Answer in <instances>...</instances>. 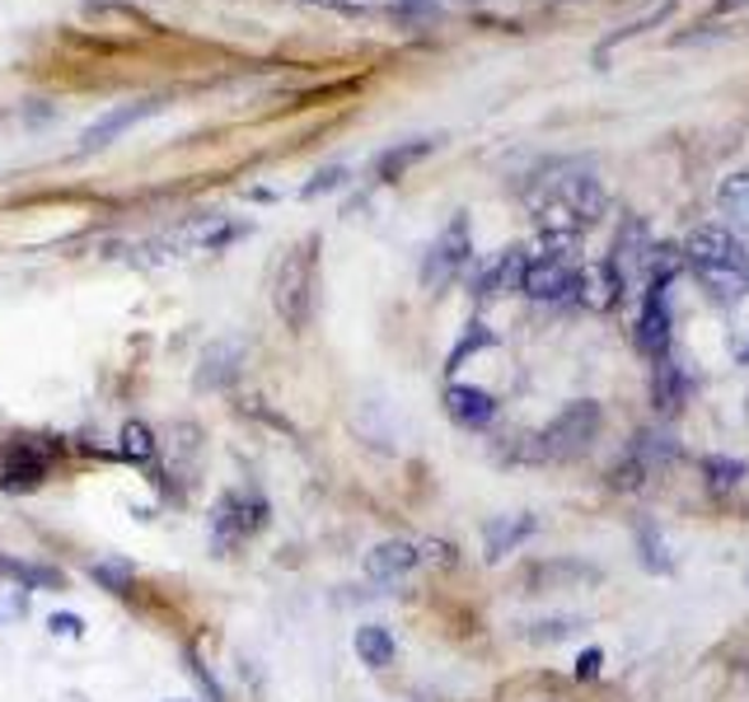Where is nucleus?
<instances>
[{
    "mask_svg": "<svg viewBox=\"0 0 749 702\" xmlns=\"http://www.w3.org/2000/svg\"><path fill=\"white\" fill-rule=\"evenodd\" d=\"M619 296H623V281H619V272L609 267V263H586L577 272V281H571V300H577L581 309H590V315L614 309Z\"/></svg>",
    "mask_w": 749,
    "mask_h": 702,
    "instance_id": "nucleus-11",
    "label": "nucleus"
},
{
    "mask_svg": "<svg viewBox=\"0 0 749 702\" xmlns=\"http://www.w3.org/2000/svg\"><path fill=\"white\" fill-rule=\"evenodd\" d=\"M646 478H652V468H646L633 450L609 468V487H614V492H637V487H646Z\"/></svg>",
    "mask_w": 749,
    "mask_h": 702,
    "instance_id": "nucleus-27",
    "label": "nucleus"
},
{
    "mask_svg": "<svg viewBox=\"0 0 749 702\" xmlns=\"http://www.w3.org/2000/svg\"><path fill=\"white\" fill-rule=\"evenodd\" d=\"M29 609V585H0V623L24 618Z\"/></svg>",
    "mask_w": 749,
    "mask_h": 702,
    "instance_id": "nucleus-31",
    "label": "nucleus"
},
{
    "mask_svg": "<svg viewBox=\"0 0 749 702\" xmlns=\"http://www.w3.org/2000/svg\"><path fill=\"white\" fill-rule=\"evenodd\" d=\"M627 450H633L646 468H652V474H656V468L661 464H669V459H675L679 455V445L675 440H669L665 432H656V426H642V432L633 436V445H627Z\"/></svg>",
    "mask_w": 749,
    "mask_h": 702,
    "instance_id": "nucleus-24",
    "label": "nucleus"
},
{
    "mask_svg": "<svg viewBox=\"0 0 749 702\" xmlns=\"http://www.w3.org/2000/svg\"><path fill=\"white\" fill-rule=\"evenodd\" d=\"M445 413L455 426H464V432H487L492 417H497V398L478 384H450L445 389Z\"/></svg>",
    "mask_w": 749,
    "mask_h": 702,
    "instance_id": "nucleus-13",
    "label": "nucleus"
},
{
    "mask_svg": "<svg viewBox=\"0 0 749 702\" xmlns=\"http://www.w3.org/2000/svg\"><path fill=\"white\" fill-rule=\"evenodd\" d=\"M539 530V520L529 515V511H520V515H497V520H487L483 524V553H487V562H502L506 553H516L520 543Z\"/></svg>",
    "mask_w": 749,
    "mask_h": 702,
    "instance_id": "nucleus-16",
    "label": "nucleus"
},
{
    "mask_svg": "<svg viewBox=\"0 0 749 702\" xmlns=\"http://www.w3.org/2000/svg\"><path fill=\"white\" fill-rule=\"evenodd\" d=\"M745 422H749V398H745Z\"/></svg>",
    "mask_w": 749,
    "mask_h": 702,
    "instance_id": "nucleus-39",
    "label": "nucleus"
},
{
    "mask_svg": "<svg viewBox=\"0 0 749 702\" xmlns=\"http://www.w3.org/2000/svg\"><path fill=\"white\" fill-rule=\"evenodd\" d=\"M418 553H422V562H441V567H450V543H418Z\"/></svg>",
    "mask_w": 749,
    "mask_h": 702,
    "instance_id": "nucleus-35",
    "label": "nucleus"
},
{
    "mask_svg": "<svg viewBox=\"0 0 749 702\" xmlns=\"http://www.w3.org/2000/svg\"><path fill=\"white\" fill-rule=\"evenodd\" d=\"M525 267H529V253H525L520 244L502 248L497 258L483 263V272L473 277V296H478V300H502V296H510V290H520Z\"/></svg>",
    "mask_w": 749,
    "mask_h": 702,
    "instance_id": "nucleus-10",
    "label": "nucleus"
},
{
    "mask_svg": "<svg viewBox=\"0 0 749 702\" xmlns=\"http://www.w3.org/2000/svg\"><path fill=\"white\" fill-rule=\"evenodd\" d=\"M558 581H600V567H586V562H539L535 572H529V585H558Z\"/></svg>",
    "mask_w": 749,
    "mask_h": 702,
    "instance_id": "nucleus-25",
    "label": "nucleus"
},
{
    "mask_svg": "<svg viewBox=\"0 0 749 702\" xmlns=\"http://www.w3.org/2000/svg\"><path fill=\"white\" fill-rule=\"evenodd\" d=\"M684 267H688L684 244H652V253H646V267H642V277H646V286L669 290Z\"/></svg>",
    "mask_w": 749,
    "mask_h": 702,
    "instance_id": "nucleus-19",
    "label": "nucleus"
},
{
    "mask_svg": "<svg viewBox=\"0 0 749 702\" xmlns=\"http://www.w3.org/2000/svg\"><path fill=\"white\" fill-rule=\"evenodd\" d=\"M48 468H52V459L38 450V445L19 440L0 455V487H6V492H29V487H38L48 478Z\"/></svg>",
    "mask_w": 749,
    "mask_h": 702,
    "instance_id": "nucleus-14",
    "label": "nucleus"
},
{
    "mask_svg": "<svg viewBox=\"0 0 749 702\" xmlns=\"http://www.w3.org/2000/svg\"><path fill=\"white\" fill-rule=\"evenodd\" d=\"M600 660H604L600 651H586V656L577 660V679H595V674H600Z\"/></svg>",
    "mask_w": 749,
    "mask_h": 702,
    "instance_id": "nucleus-36",
    "label": "nucleus"
},
{
    "mask_svg": "<svg viewBox=\"0 0 749 702\" xmlns=\"http://www.w3.org/2000/svg\"><path fill=\"white\" fill-rule=\"evenodd\" d=\"M357 656L370 670H389L393 656H399V641H393V632L380 628V623H366V628H357Z\"/></svg>",
    "mask_w": 749,
    "mask_h": 702,
    "instance_id": "nucleus-20",
    "label": "nucleus"
},
{
    "mask_svg": "<svg viewBox=\"0 0 749 702\" xmlns=\"http://www.w3.org/2000/svg\"><path fill=\"white\" fill-rule=\"evenodd\" d=\"M669 328H675V315H669V290L661 286H646L642 296V315H637V328H633V342L646 361H665L669 357Z\"/></svg>",
    "mask_w": 749,
    "mask_h": 702,
    "instance_id": "nucleus-7",
    "label": "nucleus"
},
{
    "mask_svg": "<svg viewBox=\"0 0 749 702\" xmlns=\"http://www.w3.org/2000/svg\"><path fill=\"white\" fill-rule=\"evenodd\" d=\"M347 183V169L342 164H328V169H319L314 173V179L300 188V198L309 202V198H324V192H333V188H342Z\"/></svg>",
    "mask_w": 749,
    "mask_h": 702,
    "instance_id": "nucleus-30",
    "label": "nucleus"
},
{
    "mask_svg": "<svg viewBox=\"0 0 749 702\" xmlns=\"http://www.w3.org/2000/svg\"><path fill=\"white\" fill-rule=\"evenodd\" d=\"M48 628H52L56 637H81V632H85V623L75 618V614H52V618H48Z\"/></svg>",
    "mask_w": 749,
    "mask_h": 702,
    "instance_id": "nucleus-34",
    "label": "nucleus"
},
{
    "mask_svg": "<svg viewBox=\"0 0 749 702\" xmlns=\"http://www.w3.org/2000/svg\"><path fill=\"white\" fill-rule=\"evenodd\" d=\"M571 281H577V272L567 267V258L558 248H548V253H539V258H529L520 290L529 300H539V305H558V300L571 296Z\"/></svg>",
    "mask_w": 749,
    "mask_h": 702,
    "instance_id": "nucleus-9",
    "label": "nucleus"
},
{
    "mask_svg": "<svg viewBox=\"0 0 749 702\" xmlns=\"http://www.w3.org/2000/svg\"><path fill=\"white\" fill-rule=\"evenodd\" d=\"M717 211L726 216V230L731 234H749V173H731L717 188Z\"/></svg>",
    "mask_w": 749,
    "mask_h": 702,
    "instance_id": "nucleus-18",
    "label": "nucleus"
},
{
    "mask_svg": "<svg viewBox=\"0 0 749 702\" xmlns=\"http://www.w3.org/2000/svg\"><path fill=\"white\" fill-rule=\"evenodd\" d=\"M688 403V375L675 361H656V375H652V407L661 417H679Z\"/></svg>",
    "mask_w": 749,
    "mask_h": 702,
    "instance_id": "nucleus-17",
    "label": "nucleus"
},
{
    "mask_svg": "<svg viewBox=\"0 0 749 702\" xmlns=\"http://www.w3.org/2000/svg\"><path fill=\"white\" fill-rule=\"evenodd\" d=\"M646 253H652V240H646V225L637 221V216H627L623 221V230L614 234V253H609V267L619 272V281H623V290L637 281V272L646 267Z\"/></svg>",
    "mask_w": 749,
    "mask_h": 702,
    "instance_id": "nucleus-15",
    "label": "nucleus"
},
{
    "mask_svg": "<svg viewBox=\"0 0 749 702\" xmlns=\"http://www.w3.org/2000/svg\"><path fill=\"white\" fill-rule=\"evenodd\" d=\"M684 258H688V272H694L717 300H740L745 296L749 258H745L740 240L726 225H698L684 240Z\"/></svg>",
    "mask_w": 749,
    "mask_h": 702,
    "instance_id": "nucleus-2",
    "label": "nucleus"
},
{
    "mask_svg": "<svg viewBox=\"0 0 749 702\" xmlns=\"http://www.w3.org/2000/svg\"><path fill=\"white\" fill-rule=\"evenodd\" d=\"M94 576L104 581V585H113V591H123V585L131 581V567H127V562H98Z\"/></svg>",
    "mask_w": 749,
    "mask_h": 702,
    "instance_id": "nucleus-33",
    "label": "nucleus"
},
{
    "mask_svg": "<svg viewBox=\"0 0 749 702\" xmlns=\"http://www.w3.org/2000/svg\"><path fill=\"white\" fill-rule=\"evenodd\" d=\"M267 524V501L259 492H225L211 511V530H215V549H234V543L253 539Z\"/></svg>",
    "mask_w": 749,
    "mask_h": 702,
    "instance_id": "nucleus-6",
    "label": "nucleus"
},
{
    "mask_svg": "<svg viewBox=\"0 0 749 702\" xmlns=\"http://www.w3.org/2000/svg\"><path fill=\"white\" fill-rule=\"evenodd\" d=\"M0 576H14V562H10V557H0Z\"/></svg>",
    "mask_w": 749,
    "mask_h": 702,
    "instance_id": "nucleus-37",
    "label": "nucleus"
},
{
    "mask_svg": "<svg viewBox=\"0 0 749 702\" xmlns=\"http://www.w3.org/2000/svg\"><path fill=\"white\" fill-rule=\"evenodd\" d=\"M703 478H707V487H713L717 497H726L731 487L745 478V464L740 459H717V455H707L703 459Z\"/></svg>",
    "mask_w": 749,
    "mask_h": 702,
    "instance_id": "nucleus-26",
    "label": "nucleus"
},
{
    "mask_svg": "<svg viewBox=\"0 0 749 702\" xmlns=\"http://www.w3.org/2000/svg\"><path fill=\"white\" fill-rule=\"evenodd\" d=\"M581 632V618H539V623H529V641H548V647H553V641H567V637H577Z\"/></svg>",
    "mask_w": 749,
    "mask_h": 702,
    "instance_id": "nucleus-28",
    "label": "nucleus"
},
{
    "mask_svg": "<svg viewBox=\"0 0 749 702\" xmlns=\"http://www.w3.org/2000/svg\"><path fill=\"white\" fill-rule=\"evenodd\" d=\"M600 426H604V407H600L595 398H577V403H567L562 413L544 426L548 464H553V459H577V455H586L590 445H595Z\"/></svg>",
    "mask_w": 749,
    "mask_h": 702,
    "instance_id": "nucleus-4",
    "label": "nucleus"
},
{
    "mask_svg": "<svg viewBox=\"0 0 749 702\" xmlns=\"http://www.w3.org/2000/svg\"><path fill=\"white\" fill-rule=\"evenodd\" d=\"M14 576L33 591H66V576L56 567H38V562H14Z\"/></svg>",
    "mask_w": 749,
    "mask_h": 702,
    "instance_id": "nucleus-29",
    "label": "nucleus"
},
{
    "mask_svg": "<svg viewBox=\"0 0 749 702\" xmlns=\"http://www.w3.org/2000/svg\"><path fill=\"white\" fill-rule=\"evenodd\" d=\"M422 562V553H418V543L412 539H384V543H374V549L366 553V576L374 581V585H399L412 567Z\"/></svg>",
    "mask_w": 749,
    "mask_h": 702,
    "instance_id": "nucleus-12",
    "label": "nucleus"
},
{
    "mask_svg": "<svg viewBox=\"0 0 749 702\" xmlns=\"http://www.w3.org/2000/svg\"><path fill=\"white\" fill-rule=\"evenodd\" d=\"M431 150H436V141H426V136H418V141H403V146H393V150H384L380 160H374V173H380L384 183H399L403 173L418 160H426Z\"/></svg>",
    "mask_w": 749,
    "mask_h": 702,
    "instance_id": "nucleus-21",
    "label": "nucleus"
},
{
    "mask_svg": "<svg viewBox=\"0 0 749 702\" xmlns=\"http://www.w3.org/2000/svg\"><path fill=\"white\" fill-rule=\"evenodd\" d=\"M740 361H749V342H745V347H740Z\"/></svg>",
    "mask_w": 749,
    "mask_h": 702,
    "instance_id": "nucleus-38",
    "label": "nucleus"
},
{
    "mask_svg": "<svg viewBox=\"0 0 749 702\" xmlns=\"http://www.w3.org/2000/svg\"><path fill=\"white\" fill-rule=\"evenodd\" d=\"M473 258V234H468V221L455 216L441 234H436V244L426 248V258H422V286L426 290H445L450 281H460V272L468 267Z\"/></svg>",
    "mask_w": 749,
    "mask_h": 702,
    "instance_id": "nucleus-5",
    "label": "nucleus"
},
{
    "mask_svg": "<svg viewBox=\"0 0 749 702\" xmlns=\"http://www.w3.org/2000/svg\"><path fill=\"white\" fill-rule=\"evenodd\" d=\"M314 300H319V240L309 234L282 253L272 272V305L286 328H305L314 319Z\"/></svg>",
    "mask_w": 749,
    "mask_h": 702,
    "instance_id": "nucleus-3",
    "label": "nucleus"
},
{
    "mask_svg": "<svg viewBox=\"0 0 749 702\" xmlns=\"http://www.w3.org/2000/svg\"><path fill=\"white\" fill-rule=\"evenodd\" d=\"M529 211H535L539 230L548 234V248H562L567 240H577L581 230H590L604 216V183L581 164H553L529 183Z\"/></svg>",
    "mask_w": 749,
    "mask_h": 702,
    "instance_id": "nucleus-1",
    "label": "nucleus"
},
{
    "mask_svg": "<svg viewBox=\"0 0 749 702\" xmlns=\"http://www.w3.org/2000/svg\"><path fill=\"white\" fill-rule=\"evenodd\" d=\"M155 450H160V436H155L146 422H123V432H117V455H123L127 464H150Z\"/></svg>",
    "mask_w": 749,
    "mask_h": 702,
    "instance_id": "nucleus-22",
    "label": "nucleus"
},
{
    "mask_svg": "<svg viewBox=\"0 0 749 702\" xmlns=\"http://www.w3.org/2000/svg\"><path fill=\"white\" fill-rule=\"evenodd\" d=\"M637 553H642V567L652 572V576H675V557H669L665 549V539L652 520H642L637 524Z\"/></svg>",
    "mask_w": 749,
    "mask_h": 702,
    "instance_id": "nucleus-23",
    "label": "nucleus"
},
{
    "mask_svg": "<svg viewBox=\"0 0 749 702\" xmlns=\"http://www.w3.org/2000/svg\"><path fill=\"white\" fill-rule=\"evenodd\" d=\"M468 328H473V333H468V338H464L455 351H450V370H455V365L468 357V351H478V347H492V342H497V338L487 333V323H468Z\"/></svg>",
    "mask_w": 749,
    "mask_h": 702,
    "instance_id": "nucleus-32",
    "label": "nucleus"
},
{
    "mask_svg": "<svg viewBox=\"0 0 749 702\" xmlns=\"http://www.w3.org/2000/svg\"><path fill=\"white\" fill-rule=\"evenodd\" d=\"M160 108H165V99H155V94L108 108L94 127H85V136H81V155H98V150H108L113 141H123V136H127L136 123H146V117H150V113H160Z\"/></svg>",
    "mask_w": 749,
    "mask_h": 702,
    "instance_id": "nucleus-8",
    "label": "nucleus"
}]
</instances>
